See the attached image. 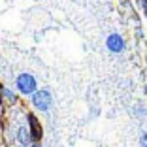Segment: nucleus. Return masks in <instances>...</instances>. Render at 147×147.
I'll return each instance as SVG.
<instances>
[{
  "label": "nucleus",
  "mask_w": 147,
  "mask_h": 147,
  "mask_svg": "<svg viewBox=\"0 0 147 147\" xmlns=\"http://www.w3.org/2000/svg\"><path fill=\"white\" fill-rule=\"evenodd\" d=\"M32 102H34L36 109L45 111V109H49V106H51V94H49V91H34Z\"/></svg>",
  "instance_id": "f03ea898"
},
{
  "label": "nucleus",
  "mask_w": 147,
  "mask_h": 147,
  "mask_svg": "<svg viewBox=\"0 0 147 147\" xmlns=\"http://www.w3.org/2000/svg\"><path fill=\"white\" fill-rule=\"evenodd\" d=\"M0 91L4 92V94H6V98H8V100H11V102H15V100H17V96L13 94L11 91H8V89H2V87H0Z\"/></svg>",
  "instance_id": "423d86ee"
},
{
  "label": "nucleus",
  "mask_w": 147,
  "mask_h": 147,
  "mask_svg": "<svg viewBox=\"0 0 147 147\" xmlns=\"http://www.w3.org/2000/svg\"><path fill=\"white\" fill-rule=\"evenodd\" d=\"M106 45H108V49L111 53H123V51H125V40H123L119 34H115V32L108 36Z\"/></svg>",
  "instance_id": "7ed1b4c3"
},
{
  "label": "nucleus",
  "mask_w": 147,
  "mask_h": 147,
  "mask_svg": "<svg viewBox=\"0 0 147 147\" xmlns=\"http://www.w3.org/2000/svg\"><path fill=\"white\" fill-rule=\"evenodd\" d=\"M32 147H40V143H34V145H32Z\"/></svg>",
  "instance_id": "1a4fd4ad"
},
{
  "label": "nucleus",
  "mask_w": 147,
  "mask_h": 147,
  "mask_svg": "<svg viewBox=\"0 0 147 147\" xmlns=\"http://www.w3.org/2000/svg\"><path fill=\"white\" fill-rule=\"evenodd\" d=\"M142 147H147V134L142 136Z\"/></svg>",
  "instance_id": "0eeeda50"
},
{
  "label": "nucleus",
  "mask_w": 147,
  "mask_h": 147,
  "mask_svg": "<svg viewBox=\"0 0 147 147\" xmlns=\"http://www.w3.org/2000/svg\"><path fill=\"white\" fill-rule=\"evenodd\" d=\"M17 138H19V142H21L23 145H28V143L32 142L30 130L26 128V126H21V128H19V132H17Z\"/></svg>",
  "instance_id": "39448f33"
},
{
  "label": "nucleus",
  "mask_w": 147,
  "mask_h": 147,
  "mask_svg": "<svg viewBox=\"0 0 147 147\" xmlns=\"http://www.w3.org/2000/svg\"><path fill=\"white\" fill-rule=\"evenodd\" d=\"M28 128H30L32 142H40V140H42V126H40V121L32 113L28 115Z\"/></svg>",
  "instance_id": "20e7f679"
},
{
  "label": "nucleus",
  "mask_w": 147,
  "mask_h": 147,
  "mask_svg": "<svg viewBox=\"0 0 147 147\" xmlns=\"http://www.w3.org/2000/svg\"><path fill=\"white\" fill-rule=\"evenodd\" d=\"M142 6H143V11H145V15H147V0H142Z\"/></svg>",
  "instance_id": "6e6552de"
},
{
  "label": "nucleus",
  "mask_w": 147,
  "mask_h": 147,
  "mask_svg": "<svg viewBox=\"0 0 147 147\" xmlns=\"http://www.w3.org/2000/svg\"><path fill=\"white\" fill-rule=\"evenodd\" d=\"M15 83H17V89L23 94H32V92L36 91V79L30 74H21Z\"/></svg>",
  "instance_id": "f257e3e1"
}]
</instances>
